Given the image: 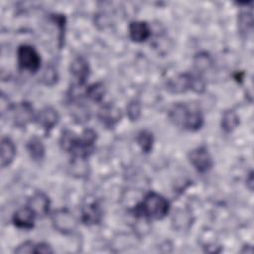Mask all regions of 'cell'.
<instances>
[{
  "label": "cell",
  "mask_w": 254,
  "mask_h": 254,
  "mask_svg": "<svg viewBox=\"0 0 254 254\" xmlns=\"http://www.w3.org/2000/svg\"><path fill=\"white\" fill-rule=\"evenodd\" d=\"M154 135L150 130L143 129L140 130L136 135V142L141 148L143 153H150L153 149L154 145Z\"/></svg>",
  "instance_id": "obj_19"
},
{
  "label": "cell",
  "mask_w": 254,
  "mask_h": 254,
  "mask_svg": "<svg viewBox=\"0 0 254 254\" xmlns=\"http://www.w3.org/2000/svg\"><path fill=\"white\" fill-rule=\"evenodd\" d=\"M70 72L79 86L83 85L89 76V64L82 56L75 57L70 63Z\"/></svg>",
  "instance_id": "obj_14"
},
{
  "label": "cell",
  "mask_w": 254,
  "mask_h": 254,
  "mask_svg": "<svg viewBox=\"0 0 254 254\" xmlns=\"http://www.w3.org/2000/svg\"><path fill=\"white\" fill-rule=\"evenodd\" d=\"M60 121V114L52 106H45L35 116V122L48 134Z\"/></svg>",
  "instance_id": "obj_10"
},
{
  "label": "cell",
  "mask_w": 254,
  "mask_h": 254,
  "mask_svg": "<svg viewBox=\"0 0 254 254\" xmlns=\"http://www.w3.org/2000/svg\"><path fill=\"white\" fill-rule=\"evenodd\" d=\"M41 57L34 46L22 44L17 49V64L22 70L36 72L41 67Z\"/></svg>",
  "instance_id": "obj_6"
},
{
  "label": "cell",
  "mask_w": 254,
  "mask_h": 254,
  "mask_svg": "<svg viewBox=\"0 0 254 254\" xmlns=\"http://www.w3.org/2000/svg\"><path fill=\"white\" fill-rule=\"evenodd\" d=\"M166 89L175 94L188 90L201 93L205 89V81L198 72H183L169 78L166 82Z\"/></svg>",
  "instance_id": "obj_4"
},
{
  "label": "cell",
  "mask_w": 254,
  "mask_h": 254,
  "mask_svg": "<svg viewBox=\"0 0 254 254\" xmlns=\"http://www.w3.org/2000/svg\"><path fill=\"white\" fill-rule=\"evenodd\" d=\"M35 249V242L33 241H25L22 244H20L15 250V253L23 254V253H34Z\"/></svg>",
  "instance_id": "obj_25"
},
{
  "label": "cell",
  "mask_w": 254,
  "mask_h": 254,
  "mask_svg": "<svg viewBox=\"0 0 254 254\" xmlns=\"http://www.w3.org/2000/svg\"><path fill=\"white\" fill-rule=\"evenodd\" d=\"M27 205L35 212L37 217H44L50 211L51 201L44 191L39 190L29 197Z\"/></svg>",
  "instance_id": "obj_11"
},
{
  "label": "cell",
  "mask_w": 254,
  "mask_h": 254,
  "mask_svg": "<svg viewBox=\"0 0 254 254\" xmlns=\"http://www.w3.org/2000/svg\"><path fill=\"white\" fill-rule=\"evenodd\" d=\"M170 202L162 194L156 191H149L144 198L132 209L134 216L147 220L163 219L170 211Z\"/></svg>",
  "instance_id": "obj_3"
},
{
  "label": "cell",
  "mask_w": 254,
  "mask_h": 254,
  "mask_svg": "<svg viewBox=\"0 0 254 254\" xmlns=\"http://www.w3.org/2000/svg\"><path fill=\"white\" fill-rule=\"evenodd\" d=\"M96 138V132L90 128L84 129L79 136L66 129L61 135L60 145L71 159H87L94 152Z\"/></svg>",
  "instance_id": "obj_1"
},
{
  "label": "cell",
  "mask_w": 254,
  "mask_h": 254,
  "mask_svg": "<svg viewBox=\"0 0 254 254\" xmlns=\"http://www.w3.org/2000/svg\"><path fill=\"white\" fill-rule=\"evenodd\" d=\"M168 117L174 125L188 131H197L204 123L200 107L190 102L174 103L168 111Z\"/></svg>",
  "instance_id": "obj_2"
},
{
  "label": "cell",
  "mask_w": 254,
  "mask_h": 254,
  "mask_svg": "<svg viewBox=\"0 0 254 254\" xmlns=\"http://www.w3.org/2000/svg\"><path fill=\"white\" fill-rule=\"evenodd\" d=\"M238 124H239V117L234 110L229 109L223 112L220 126L225 133H231L238 126Z\"/></svg>",
  "instance_id": "obj_18"
},
{
  "label": "cell",
  "mask_w": 254,
  "mask_h": 254,
  "mask_svg": "<svg viewBox=\"0 0 254 254\" xmlns=\"http://www.w3.org/2000/svg\"><path fill=\"white\" fill-rule=\"evenodd\" d=\"M53 252H54V249L50 244L46 242L35 243L34 253H53Z\"/></svg>",
  "instance_id": "obj_26"
},
{
  "label": "cell",
  "mask_w": 254,
  "mask_h": 254,
  "mask_svg": "<svg viewBox=\"0 0 254 254\" xmlns=\"http://www.w3.org/2000/svg\"><path fill=\"white\" fill-rule=\"evenodd\" d=\"M210 64H211V61H210L209 56L206 53L198 54L194 59V66H195L196 72H198L200 74H201L202 70L207 68Z\"/></svg>",
  "instance_id": "obj_23"
},
{
  "label": "cell",
  "mask_w": 254,
  "mask_h": 254,
  "mask_svg": "<svg viewBox=\"0 0 254 254\" xmlns=\"http://www.w3.org/2000/svg\"><path fill=\"white\" fill-rule=\"evenodd\" d=\"M122 116L123 114L121 109L111 103L103 104L97 112L98 120L101 122L102 125L109 129L115 127L116 124L120 122Z\"/></svg>",
  "instance_id": "obj_9"
},
{
  "label": "cell",
  "mask_w": 254,
  "mask_h": 254,
  "mask_svg": "<svg viewBox=\"0 0 254 254\" xmlns=\"http://www.w3.org/2000/svg\"><path fill=\"white\" fill-rule=\"evenodd\" d=\"M188 159L196 172L200 174L208 172L213 167V159L205 146H199L190 151Z\"/></svg>",
  "instance_id": "obj_8"
},
{
  "label": "cell",
  "mask_w": 254,
  "mask_h": 254,
  "mask_svg": "<svg viewBox=\"0 0 254 254\" xmlns=\"http://www.w3.org/2000/svg\"><path fill=\"white\" fill-rule=\"evenodd\" d=\"M252 13L249 12H242L239 16V20H238V26H239V30L240 33L242 34H246V33H250L251 29H252Z\"/></svg>",
  "instance_id": "obj_22"
},
{
  "label": "cell",
  "mask_w": 254,
  "mask_h": 254,
  "mask_svg": "<svg viewBox=\"0 0 254 254\" xmlns=\"http://www.w3.org/2000/svg\"><path fill=\"white\" fill-rule=\"evenodd\" d=\"M7 114V118L11 121L13 126L17 128L26 127L29 123L35 120V112L32 104L29 101H21L11 104L3 114Z\"/></svg>",
  "instance_id": "obj_5"
},
{
  "label": "cell",
  "mask_w": 254,
  "mask_h": 254,
  "mask_svg": "<svg viewBox=\"0 0 254 254\" xmlns=\"http://www.w3.org/2000/svg\"><path fill=\"white\" fill-rule=\"evenodd\" d=\"M37 215L35 212L28 206H23L17 209L12 217V221L17 228L30 230L35 226V220Z\"/></svg>",
  "instance_id": "obj_12"
},
{
  "label": "cell",
  "mask_w": 254,
  "mask_h": 254,
  "mask_svg": "<svg viewBox=\"0 0 254 254\" xmlns=\"http://www.w3.org/2000/svg\"><path fill=\"white\" fill-rule=\"evenodd\" d=\"M26 148H27V151H28L30 157L34 161L40 162L45 158L46 149H45L44 143L42 142V140L39 137H37V136L31 137L26 144Z\"/></svg>",
  "instance_id": "obj_17"
},
{
  "label": "cell",
  "mask_w": 254,
  "mask_h": 254,
  "mask_svg": "<svg viewBox=\"0 0 254 254\" xmlns=\"http://www.w3.org/2000/svg\"><path fill=\"white\" fill-rule=\"evenodd\" d=\"M142 105L139 99L133 98L126 105V113L131 121H137L141 116Z\"/></svg>",
  "instance_id": "obj_21"
},
{
  "label": "cell",
  "mask_w": 254,
  "mask_h": 254,
  "mask_svg": "<svg viewBox=\"0 0 254 254\" xmlns=\"http://www.w3.org/2000/svg\"><path fill=\"white\" fill-rule=\"evenodd\" d=\"M57 77H58V75H57L56 68L54 66L50 65V66H47V68L45 69L42 79L45 82V84L52 85L57 81Z\"/></svg>",
  "instance_id": "obj_24"
},
{
  "label": "cell",
  "mask_w": 254,
  "mask_h": 254,
  "mask_svg": "<svg viewBox=\"0 0 254 254\" xmlns=\"http://www.w3.org/2000/svg\"><path fill=\"white\" fill-rule=\"evenodd\" d=\"M52 224L54 228L62 234H71L77 226V221L67 208H60L53 212Z\"/></svg>",
  "instance_id": "obj_7"
},
{
  "label": "cell",
  "mask_w": 254,
  "mask_h": 254,
  "mask_svg": "<svg viewBox=\"0 0 254 254\" xmlns=\"http://www.w3.org/2000/svg\"><path fill=\"white\" fill-rule=\"evenodd\" d=\"M105 92H106V89L103 82L98 81L88 85L85 91V95L86 97H88L90 100L94 102H101Z\"/></svg>",
  "instance_id": "obj_20"
},
{
  "label": "cell",
  "mask_w": 254,
  "mask_h": 254,
  "mask_svg": "<svg viewBox=\"0 0 254 254\" xmlns=\"http://www.w3.org/2000/svg\"><path fill=\"white\" fill-rule=\"evenodd\" d=\"M129 38L135 43H143L151 36V29L145 21H132L128 27Z\"/></svg>",
  "instance_id": "obj_15"
},
{
  "label": "cell",
  "mask_w": 254,
  "mask_h": 254,
  "mask_svg": "<svg viewBox=\"0 0 254 254\" xmlns=\"http://www.w3.org/2000/svg\"><path fill=\"white\" fill-rule=\"evenodd\" d=\"M16 146L13 140L7 136L1 139V167L4 169L12 164L16 156Z\"/></svg>",
  "instance_id": "obj_16"
},
{
  "label": "cell",
  "mask_w": 254,
  "mask_h": 254,
  "mask_svg": "<svg viewBox=\"0 0 254 254\" xmlns=\"http://www.w3.org/2000/svg\"><path fill=\"white\" fill-rule=\"evenodd\" d=\"M103 212L101 206L96 201L89 202L81 208L80 220L85 225H95L101 222Z\"/></svg>",
  "instance_id": "obj_13"
}]
</instances>
